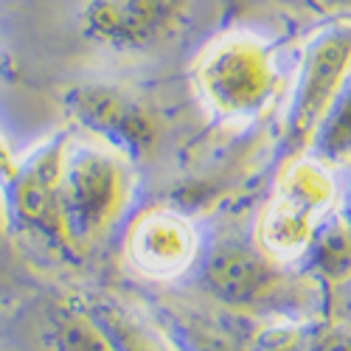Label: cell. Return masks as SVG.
Returning a JSON list of instances; mask_svg holds the SVG:
<instances>
[{
	"instance_id": "e0dca14e",
	"label": "cell",
	"mask_w": 351,
	"mask_h": 351,
	"mask_svg": "<svg viewBox=\"0 0 351 351\" xmlns=\"http://www.w3.org/2000/svg\"><path fill=\"white\" fill-rule=\"evenodd\" d=\"M326 317L351 326V276L326 289Z\"/></svg>"
},
{
	"instance_id": "ac0fdd59",
	"label": "cell",
	"mask_w": 351,
	"mask_h": 351,
	"mask_svg": "<svg viewBox=\"0 0 351 351\" xmlns=\"http://www.w3.org/2000/svg\"><path fill=\"white\" fill-rule=\"evenodd\" d=\"M17 160H20V155L14 152V146L9 143L3 130H0V186H6L12 180V174L17 169Z\"/></svg>"
},
{
	"instance_id": "4fadbf2b",
	"label": "cell",
	"mask_w": 351,
	"mask_h": 351,
	"mask_svg": "<svg viewBox=\"0 0 351 351\" xmlns=\"http://www.w3.org/2000/svg\"><path fill=\"white\" fill-rule=\"evenodd\" d=\"M45 343L51 351H110L104 335L93 326V320L76 306V301L51 312Z\"/></svg>"
},
{
	"instance_id": "30bf717a",
	"label": "cell",
	"mask_w": 351,
	"mask_h": 351,
	"mask_svg": "<svg viewBox=\"0 0 351 351\" xmlns=\"http://www.w3.org/2000/svg\"><path fill=\"white\" fill-rule=\"evenodd\" d=\"M143 315L171 351H253V335L258 329L247 315L217 304L152 301Z\"/></svg>"
},
{
	"instance_id": "3957f363",
	"label": "cell",
	"mask_w": 351,
	"mask_h": 351,
	"mask_svg": "<svg viewBox=\"0 0 351 351\" xmlns=\"http://www.w3.org/2000/svg\"><path fill=\"white\" fill-rule=\"evenodd\" d=\"M351 82V17L329 20L309 34L292 73L281 146L287 158L309 152L332 104Z\"/></svg>"
},
{
	"instance_id": "5bb4252c",
	"label": "cell",
	"mask_w": 351,
	"mask_h": 351,
	"mask_svg": "<svg viewBox=\"0 0 351 351\" xmlns=\"http://www.w3.org/2000/svg\"><path fill=\"white\" fill-rule=\"evenodd\" d=\"M309 152L320 160H326L329 166L351 163V82L346 84L340 99L332 104L326 119L320 121Z\"/></svg>"
},
{
	"instance_id": "5b68a950",
	"label": "cell",
	"mask_w": 351,
	"mask_h": 351,
	"mask_svg": "<svg viewBox=\"0 0 351 351\" xmlns=\"http://www.w3.org/2000/svg\"><path fill=\"white\" fill-rule=\"evenodd\" d=\"M132 199V160L101 143H71L62 211L73 247L93 245L115 228Z\"/></svg>"
},
{
	"instance_id": "ffe728a7",
	"label": "cell",
	"mask_w": 351,
	"mask_h": 351,
	"mask_svg": "<svg viewBox=\"0 0 351 351\" xmlns=\"http://www.w3.org/2000/svg\"><path fill=\"white\" fill-rule=\"evenodd\" d=\"M340 214H343V219L348 222V228H351V183L343 189V199H340Z\"/></svg>"
},
{
	"instance_id": "9a60e30c",
	"label": "cell",
	"mask_w": 351,
	"mask_h": 351,
	"mask_svg": "<svg viewBox=\"0 0 351 351\" xmlns=\"http://www.w3.org/2000/svg\"><path fill=\"white\" fill-rule=\"evenodd\" d=\"M253 351H315L309 340V320L273 317L253 335Z\"/></svg>"
},
{
	"instance_id": "8992f818",
	"label": "cell",
	"mask_w": 351,
	"mask_h": 351,
	"mask_svg": "<svg viewBox=\"0 0 351 351\" xmlns=\"http://www.w3.org/2000/svg\"><path fill=\"white\" fill-rule=\"evenodd\" d=\"M71 143V132H51L20 155L12 180L3 186L12 228L62 256L76 250L62 211V180Z\"/></svg>"
},
{
	"instance_id": "ba28073f",
	"label": "cell",
	"mask_w": 351,
	"mask_h": 351,
	"mask_svg": "<svg viewBox=\"0 0 351 351\" xmlns=\"http://www.w3.org/2000/svg\"><path fill=\"white\" fill-rule=\"evenodd\" d=\"M189 0H82L79 34L110 53L138 56L163 48L183 28Z\"/></svg>"
},
{
	"instance_id": "7c38bea8",
	"label": "cell",
	"mask_w": 351,
	"mask_h": 351,
	"mask_svg": "<svg viewBox=\"0 0 351 351\" xmlns=\"http://www.w3.org/2000/svg\"><path fill=\"white\" fill-rule=\"evenodd\" d=\"M301 267L304 276H309L324 289L351 276V228L343 219L340 208L315 233L306 256L301 258Z\"/></svg>"
},
{
	"instance_id": "7a4b0ae2",
	"label": "cell",
	"mask_w": 351,
	"mask_h": 351,
	"mask_svg": "<svg viewBox=\"0 0 351 351\" xmlns=\"http://www.w3.org/2000/svg\"><path fill=\"white\" fill-rule=\"evenodd\" d=\"M343 189L335 166L312 152L287 158L276 189L256 217L253 242L281 265H301L315 233L337 214Z\"/></svg>"
},
{
	"instance_id": "6da1fadb",
	"label": "cell",
	"mask_w": 351,
	"mask_h": 351,
	"mask_svg": "<svg viewBox=\"0 0 351 351\" xmlns=\"http://www.w3.org/2000/svg\"><path fill=\"white\" fill-rule=\"evenodd\" d=\"M191 84L214 119L228 124L253 121L281 90L276 45L247 28L222 32L197 51Z\"/></svg>"
},
{
	"instance_id": "2e32d148",
	"label": "cell",
	"mask_w": 351,
	"mask_h": 351,
	"mask_svg": "<svg viewBox=\"0 0 351 351\" xmlns=\"http://www.w3.org/2000/svg\"><path fill=\"white\" fill-rule=\"evenodd\" d=\"M309 340L315 351H351V326L332 317L309 320Z\"/></svg>"
},
{
	"instance_id": "277c9868",
	"label": "cell",
	"mask_w": 351,
	"mask_h": 351,
	"mask_svg": "<svg viewBox=\"0 0 351 351\" xmlns=\"http://www.w3.org/2000/svg\"><path fill=\"white\" fill-rule=\"evenodd\" d=\"M197 281L211 304L247 317L295 304L304 284H312V278L298 281L287 265L270 258L256 242L230 237L211 242L199 253Z\"/></svg>"
},
{
	"instance_id": "8fae6325",
	"label": "cell",
	"mask_w": 351,
	"mask_h": 351,
	"mask_svg": "<svg viewBox=\"0 0 351 351\" xmlns=\"http://www.w3.org/2000/svg\"><path fill=\"white\" fill-rule=\"evenodd\" d=\"M76 306L93 320L104 335L110 351H171L146 315L130 309L124 301L107 292H82L73 298Z\"/></svg>"
},
{
	"instance_id": "9c48e42d",
	"label": "cell",
	"mask_w": 351,
	"mask_h": 351,
	"mask_svg": "<svg viewBox=\"0 0 351 351\" xmlns=\"http://www.w3.org/2000/svg\"><path fill=\"white\" fill-rule=\"evenodd\" d=\"M199 253V230L178 208H143L124 230V258L130 270L146 281H178L197 267Z\"/></svg>"
},
{
	"instance_id": "52a82bcc",
	"label": "cell",
	"mask_w": 351,
	"mask_h": 351,
	"mask_svg": "<svg viewBox=\"0 0 351 351\" xmlns=\"http://www.w3.org/2000/svg\"><path fill=\"white\" fill-rule=\"evenodd\" d=\"M71 124L84 130L93 143L138 163L158 146V115L143 99L112 82H79L62 96Z\"/></svg>"
},
{
	"instance_id": "d6986e66",
	"label": "cell",
	"mask_w": 351,
	"mask_h": 351,
	"mask_svg": "<svg viewBox=\"0 0 351 351\" xmlns=\"http://www.w3.org/2000/svg\"><path fill=\"white\" fill-rule=\"evenodd\" d=\"M12 230V219H9V206H6V194L0 186V245L6 242V233Z\"/></svg>"
}]
</instances>
